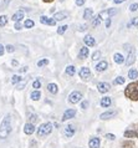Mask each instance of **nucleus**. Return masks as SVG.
I'll list each match as a JSON object with an SVG mask.
<instances>
[{
	"label": "nucleus",
	"instance_id": "obj_28",
	"mask_svg": "<svg viewBox=\"0 0 138 148\" xmlns=\"http://www.w3.org/2000/svg\"><path fill=\"white\" fill-rule=\"evenodd\" d=\"M6 23H8V16H5V15L0 16V26H5Z\"/></svg>",
	"mask_w": 138,
	"mask_h": 148
},
{
	"label": "nucleus",
	"instance_id": "obj_7",
	"mask_svg": "<svg viewBox=\"0 0 138 148\" xmlns=\"http://www.w3.org/2000/svg\"><path fill=\"white\" fill-rule=\"evenodd\" d=\"M90 75H91V71L88 67H82L80 70V77L82 80H87L88 77H90Z\"/></svg>",
	"mask_w": 138,
	"mask_h": 148
},
{
	"label": "nucleus",
	"instance_id": "obj_16",
	"mask_svg": "<svg viewBox=\"0 0 138 148\" xmlns=\"http://www.w3.org/2000/svg\"><path fill=\"white\" fill-rule=\"evenodd\" d=\"M83 41H85V44H86L87 46H95V45H96V41H95V39H93L91 35H87V36H85Z\"/></svg>",
	"mask_w": 138,
	"mask_h": 148
},
{
	"label": "nucleus",
	"instance_id": "obj_23",
	"mask_svg": "<svg viewBox=\"0 0 138 148\" xmlns=\"http://www.w3.org/2000/svg\"><path fill=\"white\" fill-rule=\"evenodd\" d=\"M121 148H136V146L132 141H124V142H122V145H121Z\"/></svg>",
	"mask_w": 138,
	"mask_h": 148
},
{
	"label": "nucleus",
	"instance_id": "obj_11",
	"mask_svg": "<svg viewBox=\"0 0 138 148\" xmlns=\"http://www.w3.org/2000/svg\"><path fill=\"white\" fill-rule=\"evenodd\" d=\"M117 114L116 111H107V112H103L102 114L100 116L101 120H108V118H111V117H115Z\"/></svg>",
	"mask_w": 138,
	"mask_h": 148
},
{
	"label": "nucleus",
	"instance_id": "obj_39",
	"mask_svg": "<svg viewBox=\"0 0 138 148\" xmlns=\"http://www.w3.org/2000/svg\"><path fill=\"white\" fill-rule=\"evenodd\" d=\"M36 121H38V116H36V114H31V117H30V123H32V125H34Z\"/></svg>",
	"mask_w": 138,
	"mask_h": 148
},
{
	"label": "nucleus",
	"instance_id": "obj_22",
	"mask_svg": "<svg viewBox=\"0 0 138 148\" xmlns=\"http://www.w3.org/2000/svg\"><path fill=\"white\" fill-rule=\"evenodd\" d=\"M128 77H129L131 80L137 79V77H138V71H137L136 69H131V70L128 71Z\"/></svg>",
	"mask_w": 138,
	"mask_h": 148
},
{
	"label": "nucleus",
	"instance_id": "obj_32",
	"mask_svg": "<svg viewBox=\"0 0 138 148\" xmlns=\"http://www.w3.org/2000/svg\"><path fill=\"white\" fill-rule=\"evenodd\" d=\"M123 84H124V77H122V76H118L115 80V85H123Z\"/></svg>",
	"mask_w": 138,
	"mask_h": 148
},
{
	"label": "nucleus",
	"instance_id": "obj_35",
	"mask_svg": "<svg viewBox=\"0 0 138 148\" xmlns=\"http://www.w3.org/2000/svg\"><path fill=\"white\" fill-rule=\"evenodd\" d=\"M32 87L36 88V90L41 87V82H40V80H36V81H34V84H32Z\"/></svg>",
	"mask_w": 138,
	"mask_h": 148
},
{
	"label": "nucleus",
	"instance_id": "obj_14",
	"mask_svg": "<svg viewBox=\"0 0 138 148\" xmlns=\"http://www.w3.org/2000/svg\"><path fill=\"white\" fill-rule=\"evenodd\" d=\"M88 146H90V148H100V138L97 137L91 138L90 142H88Z\"/></svg>",
	"mask_w": 138,
	"mask_h": 148
},
{
	"label": "nucleus",
	"instance_id": "obj_34",
	"mask_svg": "<svg viewBox=\"0 0 138 148\" xmlns=\"http://www.w3.org/2000/svg\"><path fill=\"white\" fill-rule=\"evenodd\" d=\"M129 10L131 11H137L138 10V3H133L129 5Z\"/></svg>",
	"mask_w": 138,
	"mask_h": 148
},
{
	"label": "nucleus",
	"instance_id": "obj_2",
	"mask_svg": "<svg viewBox=\"0 0 138 148\" xmlns=\"http://www.w3.org/2000/svg\"><path fill=\"white\" fill-rule=\"evenodd\" d=\"M11 132V116L6 114L0 125V138H6Z\"/></svg>",
	"mask_w": 138,
	"mask_h": 148
},
{
	"label": "nucleus",
	"instance_id": "obj_13",
	"mask_svg": "<svg viewBox=\"0 0 138 148\" xmlns=\"http://www.w3.org/2000/svg\"><path fill=\"white\" fill-rule=\"evenodd\" d=\"M21 19H24V11L23 10H19V11H16V13L11 16V20H14L15 23H19Z\"/></svg>",
	"mask_w": 138,
	"mask_h": 148
},
{
	"label": "nucleus",
	"instance_id": "obj_50",
	"mask_svg": "<svg viewBox=\"0 0 138 148\" xmlns=\"http://www.w3.org/2000/svg\"><path fill=\"white\" fill-rule=\"evenodd\" d=\"M44 3H51V1H54V0H42Z\"/></svg>",
	"mask_w": 138,
	"mask_h": 148
},
{
	"label": "nucleus",
	"instance_id": "obj_46",
	"mask_svg": "<svg viewBox=\"0 0 138 148\" xmlns=\"http://www.w3.org/2000/svg\"><path fill=\"white\" fill-rule=\"evenodd\" d=\"M86 29H87V25H81V26L79 27V30H80V31H83V30H86Z\"/></svg>",
	"mask_w": 138,
	"mask_h": 148
},
{
	"label": "nucleus",
	"instance_id": "obj_40",
	"mask_svg": "<svg viewBox=\"0 0 138 148\" xmlns=\"http://www.w3.org/2000/svg\"><path fill=\"white\" fill-rule=\"evenodd\" d=\"M25 85H26V81H23L21 84H19V86H18V90H23L24 87H25Z\"/></svg>",
	"mask_w": 138,
	"mask_h": 148
},
{
	"label": "nucleus",
	"instance_id": "obj_37",
	"mask_svg": "<svg viewBox=\"0 0 138 148\" xmlns=\"http://www.w3.org/2000/svg\"><path fill=\"white\" fill-rule=\"evenodd\" d=\"M100 57H101V52H100V51H96L95 54L92 55V60H93V61H96V60H98Z\"/></svg>",
	"mask_w": 138,
	"mask_h": 148
},
{
	"label": "nucleus",
	"instance_id": "obj_30",
	"mask_svg": "<svg viewBox=\"0 0 138 148\" xmlns=\"http://www.w3.org/2000/svg\"><path fill=\"white\" fill-rule=\"evenodd\" d=\"M34 25H35V23L34 21H32V20H26V21H25V24H24V26H25V27H27V29H30V27H34Z\"/></svg>",
	"mask_w": 138,
	"mask_h": 148
},
{
	"label": "nucleus",
	"instance_id": "obj_38",
	"mask_svg": "<svg viewBox=\"0 0 138 148\" xmlns=\"http://www.w3.org/2000/svg\"><path fill=\"white\" fill-rule=\"evenodd\" d=\"M5 49H6V51L9 52V54H11V52H14V51H15V49H14L13 45H6Z\"/></svg>",
	"mask_w": 138,
	"mask_h": 148
},
{
	"label": "nucleus",
	"instance_id": "obj_44",
	"mask_svg": "<svg viewBox=\"0 0 138 148\" xmlns=\"http://www.w3.org/2000/svg\"><path fill=\"white\" fill-rule=\"evenodd\" d=\"M83 4H85V0H76V5L81 6V5H83Z\"/></svg>",
	"mask_w": 138,
	"mask_h": 148
},
{
	"label": "nucleus",
	"instance_id": "obj_9",
	"mask_svg": "<svg viewBox=\"0 0 138 148\" xmlns=\"http://www.w3.org/2000/svg\"><path fill=\"white\" fill-rule=\"evenodd\" d=\"M40 21H41L42 24H45V25H50V26H54L56 24V20L54 18H46V16H41L40 18Z\"/></svg>",
	"mask_w": 138,
	"mask_h": 148
},
{
	"label": "nucleus",
	"instance_id": "obj_49",
	"mask_svg": "<svg viewBox=\"0 0 138 148\" xmlns=\"http://www.w3.org/2000/svg\"><path fill=\"white\" fill-rule=\"evenodd\" d=\"M26 70H27L26 66H25V67H23V69H21V72H26Z\"/></svg>",
	"mask_w": 138,
	"mask_h": 148
},
{
	"label": "nucleus",
	"instance_id": "obj_42",
	"mask_svg": "<svg viewBox=\"0 0 138 148\" xmlns=\"http://www.w3.org/2000/svg\"><path fill=\"white\" fill-rule=\"evenodd\" d=\"M87 107H88V102H87V101H83L82 105H81V108L85 110V108H87Z\"/></svg>",
	"mask_w": 138,
	"mask_h": 148
},
{
	"label": "nucleus",
	"instance_id": "obj_15",
	"mask_svg": "<svg viewBox=\"0 0 138 148\" xmlns=\"http://www.w3.org/2000/svg\"><path fill=\"white\" fill-rule=\"evenodd\" d=\"M108 67V64H107V61H101L100 64H97L96 65V70L98 72H102V71H105Z\"/></svg>",
	"mask_w": 138,
	"mask_h": 148
},
{
	"label": "nucleus",
	"instance_id": "obj_5",
	"mask_svg": "<svg viewBox=\"0 0 138 148\" xmlns=\"http://www.w3.org/2000/svg\"><path fill=\"white\" fill-rule=\"evenodd\" d=\"M109 84H107V82H100L98 85H97V90L101 92V93H106L109 91Z\"/></svg>",
	"mask_w": 138,
	"mask_h": 148
},
{
	"label": "nucleus",
	"instance_id": "obj_41",
	"mask_svg": "<svg viewBox=\"0 0 138 148\" xmlns=\"http://www.w3.org/2000/svg\"><path fill=\"white\" fill-rule=\"evenodd\" d=\"M106 138H108V139H111V141H113L116 137H115V134H112V133H107L106 134Z\"/></svg>",
	"mask_w": 138,
	"mask_h": 148
},
{
	"label": "nucleus",
	"instance_id": "obj_20",
	"mask_svg": "<svg viewBox=\"0 0 138 148\" xmlns=\"http://www.w3.org/2000/svg\"><path fill=\"white\" fill-rule=\"evenodd\" d=\"M111 98L109 97H103L102 100H101V106H102V107H109V106H111Z\"/></svg>",
	"mask_w": 138,
	"mask_h": 148
},
{
	"label": "nucleus",
	"instance_id": "obj_36",
	"mask_svg": "<svg viewBox=\"0 0 138 148\" xmlns=\"http://www.w3.org/2000/svg\"><path fill=\"white\" fill-rule=\"evenodd\" d=\"M133 25H135V26H138V18L132 19V21L128 24V26H129V27H131V26H133Z\"/></svg>",
	"mask_w": 138,
	"mask_h": 148
},
{
	"label": "nucleus",
	"instance_id": "obj_33",
	"mask_svg": "<svg viewBox=\"0 0 138 148\" xmlns=\"http://www.w3.org/2000/svg\"><path fill=\"white\" fill-rule=\"evenodd\" d=\"M101 20H102V19H101V18H100V15H98V16H97V18H96L95 20H93V23H92V26H93V27L98 26V25H100V23H101Z\"/></svg>",
	"mask_w": 138,
	"mask_h": 148
},
{
	"label": "nucleus",
	"instance_id": "obj_12",
	"mask_svg": "<svg viewBox=\"0 0 138 148\" xmlns=\"http://www.w3.org/2000/svg\"><path fill=\"white\" fill-rule=\"evenodd\" d=\"M24 132H25L26 134H32L35 132V127H34V125L32 123H26L25 126H24Z\"/></svg>",
	"mask_w": 138,
	"mask_h": 148
},
{
	"label": "nucleus",
	"instance_id": "obj_29",
	"mask_svg": "<svg viewBox=\"0 0 138 148\" xmlns=\"http://www.w3.org/2000/svg\"><path fill=\"white\" fill-rule=\"evenodd\" d=\"M67 29H68V26H67V25H62V26H60V27L57 29V34H59V35H62L64 32L67 30Z\"/></svg>",
	"mask_w": 138,
	"mask_h": 148
},
{
	"label": "nucleus",
	"instance_id": "obj_4",
	"mask_svg": "<svg viewBox=\"0 0 138 148\" xmlns=\"http://www.w3.org/2000/svg\"><path fill=\"white\" fill-rule=\"evenodd\" d=\"M81 98H82V93L79 91H74L68 96V101H70V103H77L81 101Z\"/></svg>",
	"mask_w": 138,
	"mask_h": 148
},
{
	"label": "nucleus",
	"instance_id": "obj_1",
	"mask_svg": "<svg viewBox=\"0 0 138 148\" xmlns=\"http://www.w3.org/2000/svg\"><path fill=\"white\" fill-rule=\"evenodd\" d=\"M124 96L132 101H138V81L132 82L126 87Z\"/></svg>",
	"mask_w": 138,
	"mask_h": 148
},
{
	"label": "nucleus",
	"instance_id": "obj_19",
	"mask_svg": "<svg viewBox=\"0 0 138 148\" xmlns=\"http://www.w3.org/2000/svg\"><path fill=\"white\" fill-rule=\"evenodd\" d=\"M113 60H115L116 64H123L124 62V57L121 55V54H118V52L115 54V56H113Z\"/></svg>",
	"mask_w": 138,
	"mask_h": 148
},
{
	"label": "nucleus",
	"instance_id": "obj_48",
	"mask_svg": "<svg viewBox=\"0 0 138 148\" xmlns=\"http://www.w3.org/2000/svg\"><path fill=\"white\" fill-rule=\"evenodd\" d=\"M123 1H126V0H115V4H121Z\"/></svg>",
	"mask_w": 138,
	"mask_h": 148
},
{
	"label": "nucleus",
	"instance_id": "obj_3",
	"mask_svg": "<svg viewBox=\"0 0 138 148\" xmlns=\"http://www.w3.org/2000/svg\"><path fill=\"white\" fill-rule=\"evenodd\" d=\"M51 132H52V123L46 122V123H42V125H40L36 134H38L39 138H44V137H46V136L50 134Z\"/></svg>",
	"mask_w": 138,
	"mask_h": 148
},
{
	"label": "nucleus",
	"instance_id": "obj_6",
	"mask_svg": "<svg viewBox=\"0 0 138 148\" xmlns=\"http://www.w3.org/2000/svg\"><path fill=\"white\" fill-rule=\"evenodd\" d=\"M75 126H72V125H68L65 127V136H66L67 138H71L72 136L75 134Z\"/></svg>",
	"mask_w": 138,
	"mask_h": 148
},
{
	"label": "nucleus",
	"instance_id": "obj_25",
	"mask_svg": "<svg viewBox=\"0 0 138 148\" xmlns=\"http://www.w3.org/2000/svg\"><path fill=\"white\" fill-rule=\"evenodd\" d=\"M75 72H76L75 66L70 65V66H67V67H66V73H67L68 76H74V75H75Z\"/></svg>",
	"mask_w": 138,
	"mask_h": 148
},
{
	"label": "nucleus",
	"instance_id": "obj_8",
	"mask_svg": "<svg viewBox=\"0 0 138 148\" xmlns=\"http://www.w3.org/2000/svg\"><path fill=\"white\" fill-rule=\"evenodd\" d=\"M75 114H76V110H67V111H65V113L62 116V121H67V120H70V118H74Z\"/></svg>",
	"mask_w": 138,
	"mask_h": 148
},
{
	"label": "nucleus",
	"instance_id": "obj_18",
	"mask_svg": "<svg viewBox=\"0 0 138 148\" xmlns=\"http://www.w3.org/2000/svg\"><path fill=\"white\" fill-rule=\"evenodd\" d=\"M67 13L66 11H61V13H56L55 15H54V19L55 20H64V19H66L67 18Z\"/></svg>",
	"mask_w": 138,
	"mask_h": 148
},
{
	"label": "nucleus",
	"instance_id": "obj_21",
	"mask_svg": "<svg viewBox=\"0 0 138 148\" xmlns=\"http://www.w3.org/2000/svg\"><path fill=\"white\" fill-rule=\"evenodd\" d=\"M59 87H57V85H56V84H49L47 85V90H49V91H50L51 93H57V91H59V90H57Z\"/></svg>",
	"mask_w": 138,
	"mask_h": 148
},
{
	"label": "nucleus",
	"instance_id": "obj_26",
	"mask_svg": "<svg viewBox=\"0 0 138 148\" xmlns=\"http://www.w3.org/2000/svg\"><path fill=\"white\" fill-rule=\"evenodd\" d=\"M92 15H93V10L88 8V9H86L85 13H83V19H91Z\"/></svg>",
	"mask_w": 138,
	"mask_h": 148
},
{
	"label": "nucleus",
	"instance_id": "obj_27",
	"mask_svg": "<svg viewBox=\"0 0 138 148\" xmlns=\"http://www.w3.org/2000/svg\"><path fill=\"white\" fill-rule=\"evenodd\" d=\"M21 80H23V79H21V76H19V75H14V76H13V79H11V84H13V85H16L18 82H20Z\"/></svg>",
	"mask_w": 138,
	"mask_h": 148
},
{
	"label": "nucleus",
	"instance_id": "obj_31",
	"mask_svg": "<svg viewBox=\"0 0 138 148\" xmlns=\"http://www.w3.org/2000/svg\"><path fill=\"white\" fill-rule=\"evenodd\" d=\"M49 64V60L47 59H42V60H40L38 61V66L39 67H42V66H46V65Z\"/></svg>",
	"mask_w": 138,
	"mask_h": 148
},
{
	"label": "nucleus",
	"instance_id": "obj_10",
	"mask_svg": "<svg viewBox=\"0 0 138 148\" xmlns=\"http://www.w3.org/2000/svg\"><path fill=\"white\" fill-rule=\"evenodd\" d=\"M133 62H135V51H133V49H131L128 52L127 60H126V65H127V66H131Z\"/></svg>",
	"mask_w": 138,
	"mask_h": 148
},
{
	"label": "nucleus",
	"instance_id": "obj_45",
	"mask_svg": "<svg viewBox=\"0 0 138 148\" xmlns=\"http://www.w3.org/2000/svg\"><path fill=\"white\" fill-rule=\"evenodd\" d=\"M4 49H5V47H4L3 45L0 44V56H3V55H4V52H5V50H4Z\"/></svg>",
	"mask_w": 138,
	"mask_h": 148
},
{
	"label": "nucleus",
	"instance_id": "obj_43",
	"mask_svg": "<svg viewBox=\"0 0 138 148\" xmlns=\"http://www.w3.org/2000/svg\"><path fill=\"white\" fill-rule=\"evenodd\" d=\"M14 27L16 29V30H20V29L23 27V25H21V24H20V21H19V23H15V26H14Z\"/></svg>",
	"mask_w": 138,
	"mask_h": 148
},
{
	"label": "nucleus",
	"instance_id": "obj_47",
	"mask_svg": "<svg viewBox=\"0 0 138 148\" xmlns=\"http://www.w3.org/2000/svg\"><path fill=\"white\" fill-rule=\"evenodd\" d=\"M109 25H111V19H107V21H106V27H109Z\"/></svg>",
	"mask_w": 138,
	"mask_h": 148
},
{
	"label": "nucleus",
	"instance_id": "obj_17",
	"mask_svg": "<svg viewBox=\"0 0 138 148\" xmlns=\"http://www.w3.org/2000/svg\"><path fill=\"white\" fill-rule=\"evenodd\" d=\"M87 56H88V49H87L86 46L81 47L80 54H79V57H80V59H86Z\"/></svg>",
	"mask_w": 138,
	"mask_h": 148
},
{
	"label": "nucleus",
	"instance_id": "obj_24",
	"mask_svg": "<svg viewBox=\"0 0 138 148\" xmlns=\"http://www.w3.org/2000/svg\"><path fill=\"white\" fill-rule=\"evenodd\" d=\"M40 97H41V93H40V91H34V92H31V95H30V98L31 100H34V101H38V100H40Z\"/></svg>",
	"mask_w": 138,
	"mask_h": 148
}]
</instances>
